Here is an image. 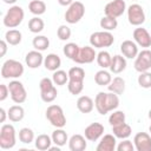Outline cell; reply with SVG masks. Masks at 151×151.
<instances>
[{"mask_svg": "<svg viewBox=\"0 0 151 151\" xmlns=\"http://www.w3.org/2000/svg\"><path fill=\"white\" fill-rule=\"evenodd\" d=\"M94 106L98 113L105 116L106 113L116 110L119 106V98L118 94L113 92H99L94 98Z\"/></svg>", "mask_w": 151, "mask_h": 151, "instance_id": "6da1fadb", "label": "cell"}, {"mask_svg": "<svg viewBox=\"0 0 151 151\" xmlns=\"http://www.w3.org/2000/svg\"><path fill=\"white\" fill-rule=\"evenodd\" d=\"M24 65L14 59L6 60L1 66V77L4 79H15L24 74Z\"/></svg>", "mask_w": 151, "mask_h": 151, "instance_id": "7a4b0ae2", "label": "cell"}, {"mask_svg": "<svg viewBox=\"0 0 151 151\" xmlns=\"http://www.w3.org/2000/svg\"><path fill=\"white\" fill-rule=\"evenodd\" d=\"M24 17H25L24 9L18 5H13L12 7H9L7 13L5 14L2 22L8 28H15L22 22Z\"/></svg>", "mask_w": 151, "mask_h": 151, "instance_id": "3957f363", "label": "cell"}, {"mask_svg": "<svg viewBox=\"0 0 151 151\" xmlns=\"http://www.w3.org/2000/svg\"><path fill=\"white\" fill-rule=\"evenodd\" d=\"M46 118L54 127H64L66 125V117L59 105H50L46 110Z\"/></svg>", "mask_w": 151, "mask_h": 151, "instance_id": "277c9868", "label": "cell"}, {"mask_svg": "<svg viewBox=\"0 0 151 151\" xmlns=\"http://www.w3.org/2000/svg\"><path fill=\"white\" fill-rule=\"evenodd\" d=\"M15 129L11 124H4L0 129V147L4 150L12 149L15 145Z\"/></svg>", "mask_w": 151, "mask_h": 151, "instance_id": "5b68a950", "label": "cell"}, {"mask_svg": "<svg viewBox=\"0 0 151 151\" xmlns=\"http://www.w3.org/2000/svg\"><path fill=\"white\" fill-rule=\"evenodd\" d=\"M114 38L109 31H100L94 32L90 35V44L94 48H103V47H110L113 45Z\"/></svg>", "mask_w": 151, "mask_h": 151, "instance_id": "8992f818", "label": "cell"}, {"mask_svg": "<svg viewBox=\"0 0 151 151\" xmlns=\"http://www.w3.org/2000/svg\"><path fill=\"white\" fill-rule=\"evenodd\" d=\"M85 14V6L80 1H73L65 12V20L68 24L79 22Z\"/></svg>", "mask_w": 151, "mask_h": 151, "instance_id": "52a82bcc", "label": "cell"}, {"mask_svg": "<svg viewBox=\"0 0 151 151\" xmlns=\"http://www.w3.org/2000/svg\"><path fill=\"white\" fill-rule=\"evenodd\" d=\"M8 88H9V96L11 99L15 103V104H22L26 98H27V92L26 88L24 86V84L19 80H12L8 84Z\"/></svg>", "mask_w": 151, "mask_h": 151, "instance_id": "ba28073f", "label": "cell"}, {"mask_svg": "<svg viewBox=\"0 0 151 151\" xmlns=\"http://www.w3.org/2000/svg\"><path fill=\"white\" fill-rule=\"evenodd\" d=\"M127 20L133 26H140L145 21V13L140 5L132 4L127 8Z\"/></svg>", "mask_w": 151, "mask_h": 151, "instance_id": "9c48e42d", "label": "cell"}, {"mask_svg": "<svg viewBox=\"0 0 151 151\" xmlns=\"http://www.w3.org/2000/svg\"><path fill=\"white\" fill-rule=\"evenodd\" d=\"M134 70L139 73L146 72L151 68V51L145 48L138 53L134 60Z\"/></svg>", "mask_w": 151, "mask_h": 151, "instance_id": "30bf717a", "label": "cell"}, {"mask_svg": "<svg viewBox=\"0 0 151 151\" xmlns=\"http://www.w3.org/2000/svg\"><path fill=\"white\" fill-rule=\"evenodd\" d=\"M125 9H126V4L124 0H113V1H110L109 4H106V6L104 8V13L107 17L118 18V17L123 15Z\"/></svg>", "mask_w": 151, "mask_h": 151, "instance_id": "8fae6325", "label": "cell"}, {"mask_svg": "<svg viewBox=\"0 0 151 151\" xmlns=\"http://www.w3.org/2000/svg\"><path fill=\"white\" fill-rule=\"evenodd\" d=\"M96 58H97V53L94 51V47L84 46V47H80L78 55L76 57L73 61H76L77 64H91L94 61Z\"/></svg>", "mask_w": 151, "mask_h": 151, "instance_id": "7c38bea8", "label": "cell"}, {"mask_svg": "<svg viewBox=\"0 0 151 151\" xmlns=\"http://www.w3.org/2000/svg\"><path fill=\"white\" fill-rule=\"evenodd\" d=\"M104 133V125L100 123H92L88 126L85 127L84 136L87 140L90 142H96L98 140Z\"/></svg>", "mask_w": 151, "mask_h": 151, "instance_id": "4fadbf2b", "label": "cell"}, {"mask_svg": "<svg viewBox=\"0 0 151 151\" xmlns=\"http://www.w3.org/2000/svg\"><path fill=\"white\" fill-rule=\"evenodd\" d=\"M133 144L137 151H151V137L146 132H138L133 138Z\"/></svg>", "mask_w": 151, "mask_h": 151, "instance_id": "5bb4252c", "label": "cell"}, {"mask_svg": "<svg viewBox=\"0 0 151 151\" xmlns=\"http://www.w3.org/2000/svg\"><path fill=\"white\" fill-rule=\"evenodd\" d=\"M133 39H134V42L142 47L147 48L151 46V34L147 32L146 28H143V27L134 28Z\"/></svg>", "mask_w": 151, "mask_h": 151, "instance_id": "9a60e30c", "label": "cell"}, {"mask_svg": "<svg viewBox=\"0 0 151 151\" xmlns=\"http://www.w3.org/2000/svg\"><path fill=\"white\" fill-rule=\"evenodd\" d=\"M120 51L123 55L127 59H136L138 55V45L132 40H124L120 45Z\"/></svg>", "mask_w": 151, "mask_h": 151, "instance_id": "2e32d148", "label": "cell"}, {"mask_svg": "<svg viewBox=\"0 0 151 151\" xmlns=\"http://www.w3.org/2000/svg\"><path fill=\"white\" fill-rule=\"evenodd\" d=\"M25 63L29 68H38L41 64H44V55L40 51H29L25 57Z\"/></svg>", "mask_w": 151, "mask_h": 151, "instance_id": "e0dca14e", "label": "cell"}, {"mask_svg": "<svg viewBox=\"0 0 151 151\" xmlns=\"http://www.w3.org/2000/svg\"><path fill=\"white\" fill-rule=\"evenodd\" d=\"M117 149V140L114 134H104L97 145V151H113Z\"/></svg>", "mask_w": 151, "mask_h": 151, "instance_id": "ac0fdd59", "label": "cell"}, {"mask_svg": "<svg viewBox=\"0 0 151 151\" xmlns=\"http://www.w3.org/2000/svg\"><path fill=\"white\" fill-rule=\"evenodd\" d=\"M109 68L114 74L122 73L126 68V59H125V57H123L120 54L113 55L112 57V60H111V65H110Z\"/></svg>", "mask_w": 151, "mask_h": 151, "instance_id": "d6986e66", "label": "cell"}, {"mask_svg": "<svg viewBox=\"0 0 151 151\" xmlns=\"http://www.w3.org/2000/svg\"><path fill=\"white\" fill-rule=\"evenodd\" d=\"M85 136L81 134H73L68 139V147L71 151H84L87 146Z\"/></svg>", "mask_w": 151, "mask_h": 151, "instance_id": "ffe728a7", "label": "cell"}, {"mask_svg": "<svg viewBox=\"0 0 151 151\" xmlns=\"http://www.w3.org/2000/svg\"><path fill=\"white\" fill-rule=\"evenodd\" d=\"M60 65H61V59H60V57H59L58 54L50 53V54H47V55L44 58V66H45V68L48 70V71L54 72V71L59 70Z\"/></svg>", "mask_w": 151, "mask_h": 151, "instance_id": "44dd1931", "label": "cell"}, {"mask_svg": "<svg viewBox=\"0 0 151 151\" xmlns=\"http://www.w3.org/2000/svg\"><path fill=\"white\" fill-rule=\"evenodd\" d=\"M94 107V101L88 96H81L77 100V109L81 113H90Z\"/></svg>", "mask_w": 151, "mask_h": 151, "instance_id": "7402d4cb", "label": "cell"}, {"mask_svg": "<svg viewBox=\"0 0 151 151\" xmlns=\"http://www.w3.org/2000/svg\"><path fill=\"white\" fill-rule=\"evenodd\" d=\"M112 132L113 134L116 136V138H119V139H126L131 136L132 133V129L129 124L126 123H122L119 125H116V126H112Z\"/></svg>", "mask_w": 151, "mask_h": 151, "instance_id": "603a6c76", "label": "cell"}, {"mask_svg": "<svg viewBox=\"0 0 151 151\" xmlns=\"http://www.w3.org/2000/svg\"><path fill=\"white\" fill-rule=\"evenodd\" d=\"M107 88L110 92H113L116 94H123L125 91V80L122 77H114L111 83L107 85Z\"/></svg>", "mask_w": 151, "mask_h": 151, "instance_id": "cb8c5ba5", "label": "cell"}, {"mask_svg": "<svg viewBox=\"0 0 151 151\" xmlns=\"http://www.w3.org/2000/svg\"><path fill=\"white\" fill-rule=\"evenodd\" d=\"M7 113H8L9 120L11 122H14V123L22 120L24 117H25V110L20 105H13V106H11L8 109V111H7Z\"/></svg>", "mask_w": 151, "mask_h": 151, "instance_id": "d4e9b609", "label": "cell"}, {"mask_svg": "<svg viewBox=\"0 0 151 151\" xmlns=\"http://www.w3.org/2000/svg\"><path fill=\"white\" fill-rule=\"evenodd\" d=\"M52 142L58 145V146H64L66 144V142H68V137H67V133L66 131L63 130V127H57V130H54L52 132Z\"/></svg>", "mask_w": 151, "mask_h": 151, "instance_id": "484cf974", "label": "cell"}, {"mask_svg": "<svg viewBox=\"0 0 151 151\" xmlns=\"http://www.w3.org/2000/svg\"><path fill=\"white\" fill-rule=\"evenodd\" d=\"M52 143H53V142H52V137H50L48 134H45V133L39 134V136L35 138V142H34L35 147H37L38 150H40V151L50 150Z\"/></svg>", "mask_w": 151, "mask_h": 151, "instance_id": "4316f807", "label": "cell"}, {"mask_svg": "<svg viewBox=\"0 0 151 151\" xmlns=\"http://www.w3.org/2000/svg\"><path fill=\"white\" fill-rule=\"evenodd\" d=\"M112 80V77H111V73L109 71H106L105 68L98 71L94 76V81L97 85L99 86H107Z\"/></svg>", "mask_w": 151, "mask_h": 151, "instance_id": "83f0119b", "label": "cell"}, {"mask_svg": "<svg viewBox=\"0 0 151 151\" xmlns=\"http://www.w3.org/2000/svg\"><path fill=\"white\" fill-rule=\"evenodd\" d=\"M28 9L32 14L39 17L46 12V4L42 0H32L28 4Z\"/></svg>", "mask_w": 151, "mask_h": 151, "instance_id": "f1b7e54d", "label": "cell"}, {"mask_svg": "<svg viewBox=\"0 0 151 151\" xmlns=\"http://www.w3.org/2000/svg\"><path fill=\"white\" fill-rule=\"evenodd\" d=\"M21 39H22L21 32L18 29H9L5 34V40L7 41L8 45H12V46L19 45L21 42Z\"/></svg>", "mask_w": 151, "mask_h": 151, "instance_id": "f546056e", "label": "cell"}, {"mask_svg": "<svg viewBox=\"0 0 151 151\" xmlns=\"http://www.w3.org/2000/svg\"><path fill=\"white\" fill-rule=\"evenodd\" d=\"M32 45H33V47H34L37 51L42 52V51H45V50L48 48V46H50V40H48V38L45 37V35H37V37L33 38Z\"/></svg>", "mask_w": 151, "mask_h": 151, "instance_id": "4dcf8cb0", "label": "cell"}, {"mask_svg": "<svg viewBox=\"0 0 151 151\" xmlns=\"http://www.w3.org/2000/svg\"><path fill=\"white\" fill-rule=\"evenodd\" d=\"M100 27L104 29V31H113L117 28L118 26V21H117V18H112V17H103L100 19Z\"/></svg>", "mask_w": 151, "mask_h": 151, "instance_id": "1f68e13d", "label": "cell"}, {"mask_svg": "<svg viewBox=\"0 0 151 151\" xmlns=\"http://www.w3.org/2000/svg\"><path fill=\"white\" fill-rule=\"evenodd\" d=\"M96 60H97L98 65H99L101 68H109L110 65H111L112 57H111V54H110L107 51H100V52L97 54Z\"/></svg>", "mask_w": 151, "mask_h": 151, "instance_id": "d6a6232c", "label": "cell"}, {"mask_svg": "<svg viewBox=\"0 0 151 151\" xmlns=\"http://www.w3.org/2000/svg\"><path fill=\"white\" fill-rule=\"evenodd\" d=\"M67 73H68V80L84 81V79H85V71H84V68H81L79 66L71 67Z\"/></svg>", "mask_w": 151, "mask_h": 151, "instance_id": "836d02e7", "label": "cell"}, {"mask_svg": "<svg viewBox=\"0 0 151 151\" xmlns=\"http://www.w3.org/2000/svg\"><path fill=\"white\" fill-rule=\"evenodd\" d=\"M45 27V24H44V20L40 19L39 17H33L29 21H28V29L32 32V33H40Z\"/></svg>", "mask_w": 151, "mask_h": 151, "instance_id": "e575fe53", "label": "cell"}, {"mask_svg": "<svg viewBox=\"0 0 151 151\" xmlns=\"http://www.w3.org/2000/svg\"><path fill=\"white\" fill-rule=\"evenodd\" d=\"M79 50H80V47H79L76 42H68V44H66V45L64 46L63 52H64V54H65L68 59L74 60V59H76V57L78 55Z\"/></svg>", "mask_w": 151, "mask_h": 151, "instance_id": "d590c367", "label": "cell"}, {"mask_svg": "<svg viewBox=\"0 0 151 151\" xmlns=\"http://www.w3.org/2000/svg\"><path fill=\"white\" fill-rule=\"evenodd\" d=\"M52 80H53L54 85L63 86V85H65L66 83H68V73H66V72L63 71V70H57V71L53 72Z\"/></svg>", "mask_w": 151, "mask_h": 151, "instance_id": "8d00e7d4", "label": "cell"}, {"mask_svg": "<svg viewBox=\"0 0 151 151\" xmlns=\"http://www.w3.org/2000/svg\"><path fill=\"white\" fill-rule=\"evenodd\" d=\"M19 140L24 144H31L34 140V132L29 127H22L19 131Z\"/></svg>", "mask_w": 151, "mask_h": 151, "instance_id": "74e56055", "label": "cell"}, {"mask_svg": "<svg viewBox=\"0 0 151 151\" xmlns=\"http://www.w3.org/2000/svg\"><path fill=\"white\" fill-rule=\"evenodd\" d=\"M109 123L111 126H116L122 123H125V113L123 111H113L109 117Z\"/></svg>", "mask_w": 151, "mask_h": 151, "instance_id": "f35d334b", "label": "cell"}, {"mask_svg": "<svg viewBox=\"0 0 151 151\" xmlns=\"http://www.w3.org/2000/svg\"><path fill=\"white\" fill-rule=\"evenodd\" d=\"M138 85L143 88H150L151 87V72H142L138 76Z\"/></svg>", "mask_w": 151, "mask_h": 151, "instance_id": "ab89813d", "label": "cell"}, {"mask_svg": "<svg viewBox=\"0 0 151 151\" xmlns=\"http://www.w3.org/2000/svg\"><path fill=\"white\" fill-rule=\"evenodd\" d=\"M67 88L71 94H80L83 88H84V81H74V80H68L67 83Z\"/></svg>", "mask_w": 151, "mask_h": 151, "instance_id": "60d3db41", "label": "cell"}, {"mask_svg": "<svg viewBox=\"0 0 151 151\" xmlns=\"http://www.w3.org/2000/svg\"><path fill=\"white\" fill-rule=\"evenodd\" d=\"M57 94H58V91H57V87L55 86L53 88L48 90V91L40 92V97H41V100L44 103H52L57 98Z\"/></svg>", "mask_w": 151, "mask_h": 151, "instance_id": "b9f144b4", "label": "cell"}, {"mask_svg": "<svg viewBox=\"0 0 151 151\" xmlns=\"http://www.w3.org/2000/svg\"><path fill=\"white\" fill-rule=\"evenodd\" d=\"M71 34H72V32H71V28L68 27V26H66V25H60L59 26V28H58V31H57V35H58V38L60 39V40H68L70 38H71Z\"/></svg>", "mask_w": 151, "mask_h": 151, "instance_id": "7bdbcfd3", "label": "cell"}, {"mask_svg": "<svg viewBox=\"0 0 151 151\" xmlns=\"http://www.w3.org/2000/svg\"><path fill=\"white\" fill-rule=\"evenodd\" d=\"M39 87H40V92H45V91H48V90L53 88L54 87V83H53L52 79H50V78L46 77V78H42L40 80Z\"/></svg>", "mask_w": 151, "mask_h": 151, "instance_id": "ee69618b", "label": "cell"}, {"mask_svg": "<svg viewBox=\"0 0 151 151\" xmlns=\"http://www.w3.org/2000/svg\"><path fill=\"white\" fill-rule=\"evenodd\" d=\"M117 150L118 151H133L134 144H132V142L126 138V139H123V142H120L117 145Z\"/></svg>", "mask_w": 151, "mask_h": 151, "instance_id": "f6af8a7d", "label": "cell"}, {"mask_svg": "<svg viewBox=\"0 0 151 151\" xmlns=\"http://www.w3.org/2000/svg\"><path fill=\"white\" fill-rule=\"evenodd\" d=\"M9 94V88L8 85L6 84H0V101H4Z\"/></svg>", "mask_w": 151, "mask_h": 151, "instance_id": "bcb514c9", "label": "cell"}, {"mask_svg": "<svg viewBox=\"0 0 151 151\" xmlns=\"http://www.w3.org/2000/svg\"><path fill=\"white\" fill-rule=\"evenodd\" d=\"M7 41L6 40H1L0 41V48H1V53H0V55L1 57H4L5 54H6V52H7Z\"/></svg>", "mask_w": 151, "mask_h": 151, "instance_id": "7dc6e473", "label": "cell"}, {"mask_svg": "<svg viewBox=\"0 0 151 151\" xmlns=\"http://www.w3.org/2000/svg\"><path fill=\"white\" fill-rule=\"evenodd\" d=\"M0 114H1V119H0V123H5L6 120V117H8V113L5 111V109H0Z\"/></svg>", "mask_w": 151, "mask_h": 151, "instance_id": "c3c4849f", "label": "cell"}, {"mask_svg": "<svg viewBox=\"0 0 151 151\" xmlns=\"http://www.w3.org/2000/svg\"><path fill=\"white\" fill-rule=\"evenodd\" d=\"M58 2H59V5L66 7V6H70L73 2V0H58Z\"/></svg>", "mask_w": 151, "mask_h": 151, "instance_id": "681fc988", "label": "cell"}, {"mask_svg": "<svg viewBox=\"0 0 151 151\" xmlns=\"http://www.w3.org/2000/svg\"><path fill=\"white\" fill-rule=\"evenodd\" d=\"M5 4H8V5H13V4H15L17 2V0H2Z\"/></svg>", "mask_w": 151, "mask_h": 151, "instance_id": "f907efd6", "label": "cell"}, {"mask_svg": "<svg viewBox=\"0 0 151 151\" xmlns=\"http://www.w3.org/2000/svg\"><path fill=\"white\" fill-rule=\"evenodd\" d=\"M149 118H150V119H151V110H150V111H149Z\"/></svg>", "mask_w": 151, "mask_h": 151, "instance_id": "816d5d0a", "label": "cell"}, {"mask_svg": "<svg viewBox=\"0 0 151 151\" xmlns=\"http://www.w3.org/2000/svg\"><path fill=\"white\" fill-rule=\"evenodd\" d=\"M149 131H150V132H151V125H150V126H149Z\"/></svg>", "mask_w": 151, "mask_h": 151, "instance_id": "f5cc1de1", "label": "cell"}]
</instances>
